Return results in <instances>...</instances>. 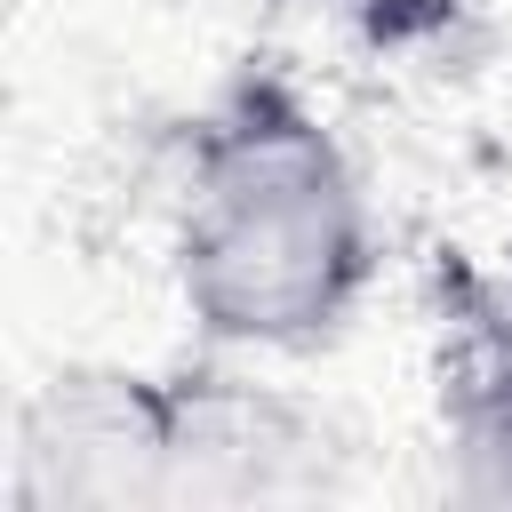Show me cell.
I'll list each match as a JSON object with an SVG mask.
<instances>
[{"mask_svg": "<svg viewBox=\"0 0 512 512\" xmlns=\"http://www.w3.org/2000/svg\"><path fill=\"white\" fill-rule=\"evenodd\" d=\"M320 8H336L344 24H360V32H376V40H400V32L440 24L456 0H320Z\"/></svg>", "mask_w": 512, "mask_h": 512, "instance_id": "cell-5", "label": "cell"}, {"mask_svg": "<svg viewBox=\"0 0 512 512\" xmlns=\"http://www.w3.org/2000/svg\"><path fill=\"white\" fill-rule=\"evenodd\" d=\"M432 328H440V448L464 504L512 512V280L472 264L432 272Z\"/></svg>", "mask_w": 512, "mask_h": 512, "instance_id": "cell-4", "label": "cell"}, {"mask_svg": "<svg viewBox=\"0 0 512 512\" xmlns=\"http://www.w3.org/2000/svg\"><path fill=\"white\" fill-rule=\"evenodd\" d=\"M168 264L192 328L224 352H304L360 304L376 272L368 192L280 72H240L192 128Z\"/></svg>", "mask_w": 512, "mask_h": 512, "instance_id": "cell-1", "label": "cell"}, {"mask_svg": "<svg viewBox=\"0 0 512 512\" xmlns=\"http://www.w3.org/2000/svg\"><path fill=\"white\" fill-rule=\"evenodd\" d=\"M176 384V504H272L320 488L328 432L288 400L224 368H184Z\"/></svg>", "mask_w": 512, "mask_h": 512, "instance_id": "cell-3", "label": "cell"}, {"mask_svg": "<svg viewBox=\"0 0 512 512\" xmlns=\"http://www.w3.org/2000/svg\"><path fill=\"white\" fill-rule=\"evenodd\" d=\"M16 512H168L176 384L136 368H56L16 408Z\"/></svg>", "mask_w": 512, "mask_h": 512, "instance_id": "cell-2", "label": "cell"}]
</instances>
